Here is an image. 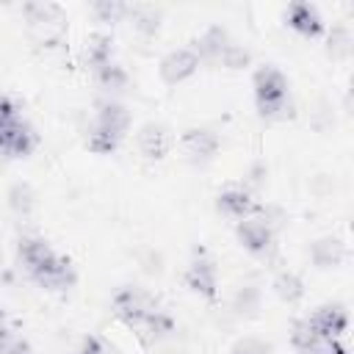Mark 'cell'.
I'll use <instances>...</instances> for the list:
<instances>
[{"instance_id":"obj_1","label":"cell","mask_w":354,"mask_h":354,"mask_svg":"<svg viewBox=\"0 0 354 354\" xmlns=\"http://www.w3.org/2000/svg\"><path fill=\"white\" fill-rule=\"evenodd\" d=\"M254 100H257V111L263 119L271 122H285L293 116V100H290V86L288 77L274 66V64H263L254 72Z\"/></svg>"},{"instance_id":"obj_2","label":"cell","mask_w":354,"mask_h":354,"mask_svg":"<svg viewBox=\"0 0 354 354\" xmlns=\"http://www.w3.org/2000/svg\"><path fill=\"white\" fill-rule=\"evenodd\" d=\"M158 301L141 290V288H122L116 296H113V313L133 329H141L155 313H158Z\"/></svg>"},{"instance_id":"obj_3","label":"cell","mask_w":354,"mask_h":354,"mask_svg":"<svg viewBox=\"0 0 354 354\" xmlns=\"http://www.w3.org/2000/svg\"><path fill=\"white\" fill-rule=\"evenodd\" d=\"M22 11H25L28 28H30L39 39H44V41L58 39V36L64 33V28H66V14H64V8L55 6V3H25Z\"/></svg>"},{"instance_id":"obj_4","label":"cell","mask_w":354,"mask_h":354,"mask_svg":"<svg viewBox=\"0 0 354 354\" xmlns=\"http://www.w3.org/2000/svg\"><path fill=\"white\" fill-rule=\"evenodd\" d=\"M33 147H36V133L22 116L11 122H0V155L25 158L33 152Z\"/></svg>"},{"instance_id":"obj_5","label":"cell","mask_w":354,"mask_h":354,"mask_svg":"<svg viewBox=\"0 0 354 354\" xmlns=\"http://www.w3.org/2000/svg\"><path fill=\"white\" fill-rule=\"evenodd\" d=\"M235 235L241 241V246L252 254H266L274 243V227L266 216H249V218H241L238 227H235Z\"/></svg>"},{"instance_id":"obj_6","label":"cell","mask_w":354,"mask_h":354,"mask_svg":"<svg viewBox=\"0 0 354 354\" xmlns=\"http://www.w3.org/2000/svg\"><path fill=\"white\" fill-rule=\"evenodd\" d=\"M199 55L191 50V47H177V50H171V53H166L163 58H160V66H158V72H160V80L166 83V86H177V83H183V80H188L196 69H199Z\"/></svg>"},{"instance_id":"obj_7","label":"cell","mask_w":354,"mask_h":354,"mask_svg":"<svg viewBox=\"0 0 354 354\" xmlns=\"http://www.w3.org/2000/svg\"><path fill=\"white\" fill-rule=\"evenodd\" d=\"M185 285L194 290V293H199L202 299H207V301H216V288H218V279H216V263L205 254V252H196L194 254V260L188 263V268H185Z\"/></svg>"},{"instance_id":"obj_8","label":"cell","mask_w":354,"mask_h":354,"mask_svg":"<svg viewBox=\"0 0 354 354\" xmlns=\"http://www.w3.org/2000/svg\"><path fill=\"white\" fill-rule=\"evenodd\" d=\"M41 288H47V290H66V288H72L75 282H77V271H75V266H72V260L69 257H64V254H53L39 271H33L30 274Z\"/></svg>"},{"instance_id":"obj_9","label":"cell","mask_w":354,"mask_h":354,"mask_svg":"<svg viewBox=\"0 0 354 354\" xmlns=\"http://www.w3.org/2000/svg\"><path fill=\"white\" fill-rule=\"evenodd\" d=\"M307 321H310V326L315 329V335H318L321 340H332V337H340V335L346 332V326H348V313H346L343 304H324V307H318Z\"/></svg>"},{"instance_id":"obj_10","label":"cell","mask_w":354,"mask_h":354,"mask_svg":"<svg viewBox=\"0 0 354 354\" xmlns=\"http://www.w3.org/2000/svg\"><path fill=\"white\" fill-rule=\"evenodd\" d=\"M285 19H288V28H293L296 33H301L307 39H315L324 33V19H321L318 8L310 3H290L285 11Z\"/></svg>"},{"instance_id":"obj_11","label":"cell","mask_w":354,"mask_h":354,"mask_svg":"<svg viewBox=\"0 0 354 354\" xmlns=\"http://www.w3.org/2000/svg\"><path fill=\"white\" fill-rule=\"evenodd\" d=\"M183 149L188 152L191 160H210L218 152V136L207 127H191L183 136Z\"/></svg>"},{"instance_id":"obj_12","label":"cell","mask_w":354,"mask_h":354,"mask_svg":"<svg viewBox=\"0 0 354 354\" xmlns=\"http://www.w3.org/2000/svg\"><path fill=\"white\" fill-rule=\"evenodd\" d=\"M216 205H218V210L224 213V216H230V218H249L252 213H257V202L252 199V194L246 191V188H224L221 194H218V199H216Z\"/></svg>"},{"instance_id":"obj_13","label":"cell","mask_w":354,"mask_h":354,"mask_svg":"<svg viewBox=\"0 0 354 354\" xmlns=\"http://www.w3.org/2000/svg\"><path fill=\"white\" fill-rule=\"evenodd\" d=\"M169 147H171V133H169L166 124L149 122V124L141 127V133H138V149H141V155L158 160V158H163L169 152Z\"/></svg>"},{"instance_id":"obj_14","label":"cell","mask_w":354,"mask_h":354,"mask_svg":"<svg viewBox=\"0 0 354 354\" xmlns=\"http://www.w3.org/2000/svg\"><path fill=\"white\" fill-rule=\"evenodd\" d=\"M227 44H230V33L221 25H210L202 36L194 39L191 50L199 55V61H218L221 53L227 50Z\"/></svg>"},{"instance_id":"obj_15","label":"cell","mask_w":354,"mask_h":354,"mask_svg":"<svg viewBox=\"0 0 354 354\" xmlns=\"http://www.w3.org/2000/svg\"><path fill=\"white\" fill-rule=\"evenodd\" d=\"M94 124L108 127V130H113L116 136L124 138V133L130 130V111L122 102H116V100H102V102H97V119H94Z\"/></svg>"},{"instance_id":"obj_16","label":"cell","mask_w":354,"mask_h":354,"mask_svg":"<svg viewBox=\"0 0 354 354\" xmlns=\"http://www.w3.org/2000/svg\"><path fill=\"white\" fill-rule=\"evenodd\" d=\"M53 254H55V249H53L44 238H22V241H19V257H22V263H25L28 274L39 271Z\"/></svg>"},{"instance_id":"obj_17","label":"cell","mask_w":354,"mask_h":354,"mask_svg":"<svg viewBox=\"0 0 354 354\" xmlns=\"http://www.w3.org/2000/svg\"><path fill=\"white\" fill-rule=\"evenodd\" d=\"M310 257H313V263H315L318 268H332V266H340V263H343L346 246H343V241H337V238H321V241L313 243Z\"/></svg>"},{"instance_id":"obj_18","label":"cell","mask_w":354,"mask_h":354,"mask_svg":"<svg viewBox=\"0 0 354 354\" xmlns=\"http://www.w3.org/2000/svg\"><path fill=\"white\" fill-rule=\"evenodd\" d=\"M127 17L133 19V28L152 36L160 28V11L155 6H127Z\"/></svg>"},{"instance_id":"obj_19","label":"cell","mask_w":354,"mask_h":354,"mask_svg":"<svg viewBox=\"0 0 354 354\" xmlns=\"http://www.w3.org/2000/svg\"><path fill=\"white\" fill-rule=\"evenodd\" d=\"M86 58H88V64L94 69L102 66V64H111L113 61V41H111V36H105V33L88 36V41H86Z\"/></svg>"},{"instance_id":"obj_20","label":"cell","mask_w":354,"mask_h":354,"mask_svg":"<svg viewBox=\"0 0 354 354\" xmlns=\"http://www.w3.org/2000/svg\"><path fill=\"white\" fill-rule=\"evenodd\" d=\"M86 144H88L91 152H97V155H108V152H113V149L122 144V136H116V133L108 130V127L91 124L88 136H86Z\"/></svg>"},{"instance_id":"obj_21","label":"cell","mask_w":354,"mask_h":354,"mask_svg":"<svg viewBox=\"0 0 354 354\" xmlns=\"http://www.w3.org/2000/svg\"><path fill=\"white\" fill-rule=\"evenodd\" d=\"M274 290H277V296H279L282 301L293 304V301H299V299L304 296V282H301L293 271H282V274L274 279Z\"/></svg>"},{"instance_id":"obj_22","label":"cell","mask_w":354,"mask_h":354,"mask_svg":"<svg viewBox=\"0 0 354 354\" xmlns=\"http://www.w3.org/2000/svg\"><path fill=\"white\" fill-rule=\"evenodd\" d=\"M290 343H293L299 351L310 354V351L321 343V337L315 335V329L310 326V321H307V318H301V321H296V324H293V329H290Z\"/></svg>"},{"instance_id":"obj_23","label":"cell","mask_w":354,"mask_h":354,"mask_svg":"<svg viewBox=\"0 0 354 354\" xmlns=\"http://www.w3.org/2000/svg\"><path fill=\"white\" fill-rule=\"evenodd\" d=\"M94 75H97V80H100L105 88H122V86L127 83V72H124L116 61L97 66V69H94Z\"/></svg>"},{"instance_id":"obj_24","label":"cell","mask_w":354,"mask_h":354,"mask_svg":"<svg viewBox=\"0 0 354 354\" xmlns=\"http://www.w3.org/2000/svg\"><path fill=\"white\" fill-rule=\"evenodd\" d=\"M141 332H147L149 340H158V337H166V335L174 332V321H171V315H166L163 310H158V313L141 326Z\"/></svg>"},{"instance_id":"obj_25","label":"cell","mask_w":354,"mask_h":354,"mask_svg":"<svg viewBox=\"0 0 354 354\" xmlns=\"http://www.w3.org/2000/svg\"><path fill=\"white\" fill-rule=\"evenodd\" d=\"M91 11L100 17V22H119L122 17H127V6L116 0H100L91 6Z\"/></svg>"},{"instance_id":"obj_26","label":"cell","mask_w":354,"mask_h":354,"mask_svg":"<svg viewBox=\"0 0 354 354\" xmlns=\"http://www.w3.org/2000/svg\"><path fill=\"white\" fill-rule=\"evenodd\" d=\"M224 66H230V69H243L246 64H249V53L241 47V44H235V41H230L227 44V50L221 53V58H218Z\"/></svg>"},{"instance_id":"obj_27","label":"cell","mask_w":354,"mask_h":354,"mask_svg":"<svg viewBox=\"0 0 354 354\" xmlns=\"http://www.w3.org/2000/svg\"><path fill=\"white\" fill-rule=\"evenodd\" d=\"M232 354H271V346L263 343L260 337H243L232 346Z\"/></svg>"},{"instance_id":"obj_28","label":"cell","mask_w":354,"mask_h":354,"mask_svg":"<svg viewBox=\"0 0 354 354\" xmlns=\"http://www.w3.org/2000/svg\"><path fill=\"white\" fill-rule=\"evenodd\" d=\"M348 50H351V36H348V30H346V28L332 30V36H329V53H335V55H348Z\"/></svg>"},{"instance_id":"obj_29","label":"cell","mask_w":354,"mask_h":354,"mask_svg":"<svg viewBox=\"0 0 354 354\" xmlns=\"http://www.w3.org/2000/svg\"><path fill=\"white\" fill-rule=\"evenodd\" d=\"M77 354H113V348L100 337V335H88L83 343H80V351Z\"/></svg>"},{"instance_id":"obj_30","label":"cell","mask_w":354,"mask_h":354,"mask_svg":"<svg viewBox=\"0 0 354 354\" xmlns=\"http://www.w3.org/2000/svg\"><path fill=\"white\" fill-rule=\"evenodd\" d=\"M11 119H19V105L14 97L0 94V122H11Z\"/></svg>"},{"instance_id":"obj_31","label":"cell","mask_w":354,"mask_h":354,"mask_svg":"<svg viewBox=\"0 0 354 354\" xmlns=\"http://www.w3.org/2000/svg\"><path fill=\"white\" fill-rule=\"evenodd\" d=\"M310 354H348V348L340 343V337H332V340H321Z\"/></svg>"},{"instance_id":"obj_32","label":"cell","mask_w":354,"mask_h":354,"mask_svg":"<svg viewBox=\"0 0 354 354\" xmlns=\"http://www.w3.org/2000/svg\"><path fill=\"white\" fill-rule=\"evenodd\" d=\"M0 354H33V348L22 337H8V343L0 348Z\"/></svg>"},{"instance_id":"obj_33","label":"cell","mask_w":354,"mask_h":354,"mask_svg":"<svg viewBox=\"0 0 354 354\" xmlns=\"http://www.w3.org/2000/svg\"><path fill=\"white\" fill-rule=\"evenodd\" d=\"M8 335H11V332H8V315H6V310L0 307V348L8 343Z\"/></svg>"}]
</instances>
